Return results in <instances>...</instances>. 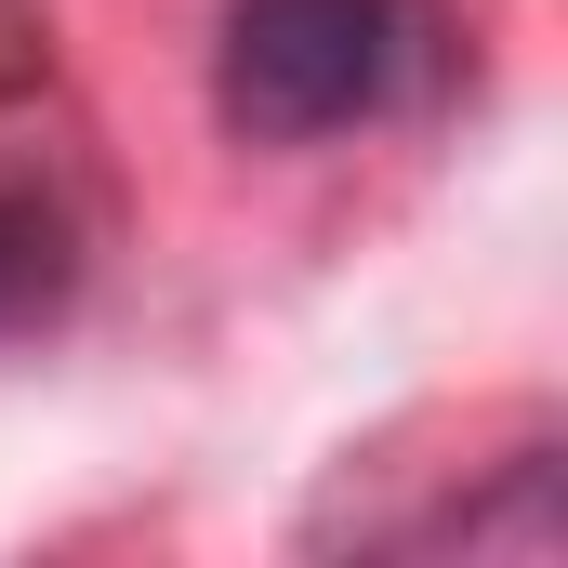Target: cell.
I'll use <instances>...</instances> for the list:
<instances>
[{"instance_id": "obj_2", "label": "cell", "mask_w": 568, "mask_h": 568, "mask_svg": "<svg viewBox=\"0 0 568 568\" xmlns=\"http://www.w3.org/2000/svg\"><path fill=\"white\" fill-rule=\"evenodd\" d=\"M80 291V225L53 185H0V344L13 331H53Z\"/></svg>"}, {"instance_id": "obj_1", "label": "cell", "mask_w": 568, "mask_h": 568, "mask_svg": "<svg viewBox=\"0 0 568 568\" xmlns=\"http://www.w3.org/2000/svg\"><path fill=\"white\" fill-rule=\"evenodd\" d=\"M436 80V0H225L212 106L239 145H331Z\"/></svg>"}]
</instances>
